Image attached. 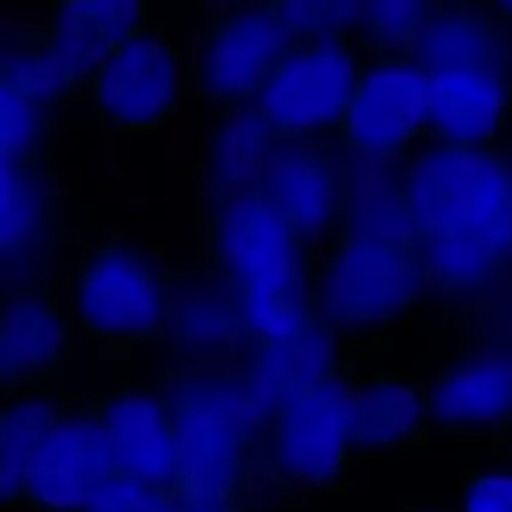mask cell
Masks as SVG:
<instances>
[{
  "mask_svg": "<svg viewBox=\"0 0 512 512\" xmlns=\"http://www.w3.org/2000/svg\"><path fill=\"white\" fill-rule=\"evenodd\" d=\"M203 263L233 293L250 343L293 335L318 315V258L258 193L205 200Z\"/></svg>",
  "mask_w": 512,
  "mask_h": 512,
  "instance_id": "obj_1",
  "label": "cell"
},
{
  "mask_svg": "<svg viewBox=\"0 0 512 512\" xmlns=\"http://www.w3.org/2000/svg\"><path fill=\"white\" fill-rule=\"evenodd\" d=\"M180 448V493L250 500L270 410L238 365L180 368L160 385Z\"/></svg>",
  "mask_w": 512,
  "mask_h": 512,
  "instance_id": "obj_2",
  "label": "cell"
},
{
  "mask_svg": "<svg viewBox=\"0 0 512 512\" xmlns=\"http://www.w3.org/2000/svg\"><path fill=\"white\" fill-rule=\"evenodd\" d=\"M405 203L415 238L480 245L512 263V155L425 140L405 155Z\"/></svg>",
  "mask_w": 512,
  "mask_h": 512,
  "instance_id": "obj_3",
  "label": "cell"
},
{
  "mask_svg": "<svg viewBox=\"0 0 512 512\" xmlns=\"http://www.w3.org/2000/svg\"><path fill=\"white\" fill-rule=\"evenodd\" d=\"M358 368L350 358L328 380L290 395L270 415L258 483L295 500L335 495L353 468V390Z\"/></svg>",
  "mask_w": 512,
  "mask_h": 512,
  "instance_id": "obj_4",
  "label": "cell"
},
{
  "mask_svg": "<svg viewBox=\"0 0 512 512\" xmlns=\"http://www.w3.org/2000/svg\"><path fill=\"white\" fill-rule=\"evenodd\" d=\"M168 300V265L123 235L88 245L70 268L65 290L78 335L120 350L163 338Z\"/></svg>",
  "mask_w": 512,
  "mask_h": 512,
  "instance_id": "obj_5",
  "label": "cell"
},
{
  "mask_svg": "<svg viewBox=\"0 0 512 512\" xmlns=\"http://www.w3.org/2000/svg\"><path fill=\"white\" fill-rule=\"evenodd\" d=\"M430 295L418 245L340 238L318 260L315 310L345 340L378 338Z\"/></svg>",
  "mask_w": 512,
  "mask_h": 512,
  "instance_id": "obj_6",
  "label": "cell"
},
{
  "mask_svg": "<svg viewBox=\"0 0 512 512\" xmlns=\"http://www.w3.org/2000/svg\"><path fill=\"white\" fill-rule=\"evenodd\" d=\"M293 43L273 0L213 5L185 43L188 95L215 113L253 103Z\"/></svg>",
  "mask_w": 512,
  "mask_h": 512,
  "instance_id": "obj_7",
  "label": "cell"
},
{
  "mask_svg": "<svg viewBox=\"0 0 512 512\" xmlns=\"http://www.w3.org/2000/svg\"><path fill=\"white\" fill-rule=\"evenodd\" d=\"M185 93V45L153 13L110 48L83 98L113 133L153 135L178 115Z\"/></svg>",
  "mask_w": 512,
  "mask_h": 512,
  "instance_id": "obj_8",
  "label": "cell"
},
{
  "mask_svg": "<svg viewBox=\"0 0 512 512\" xmlns=\"http://www.w3.org/2000/svg\"><path fill=\"white\" fill-rule=\"evenodd\" d=\"M363 65L345 35L295 40L253 103L278 138H338Z\"/></svg>",
  "mask_w": 512,
  "mask_h": 512,
  "instance_id": "obj_9",
  "label": "cell"
},
{
  "mask_svg": "<svg viewBox=\"0 0 512 512\" xmlns=\"http://www.w3.org/2000/svg\"><path fill=\"white\" fill-rule=\"evenodd\" d=\"M115 460L95 395H68L30 458L8 512H88L115 478Z\"/></svg>",
  "mask_w": 512,
  "mask_h": 512,
  "instance_id": "obj_10",
  "label": "cell"
},
{
  "mask_svg": "<svg viewBox=\"0 0 512 512\" xmlns=\"http://www.w3.org/2000/svg\"><path fill=\"white\" fill-rule=\"evenodd\" d=\"M255 193L320 260L343 238L345 148L338 138H275Z\"/></svg>",
  "mask_w": 512,
  "mask_h": 512,
  "instance_id": "obj_11",
  "label": "cell"
},
{
  "mask_svg": "<svg viewBox=\"0 0 512 512\" xmlns=\"http://www.w3.org/2000/svg\"><path fill=\"white\" fill-rule=\"evenodd\" d=\"M430 70L410 55H365L338 143L365 158H405L428 140Z\"/></svg>",
  "mask_w": 512,
  "mask_h": 512,
  "instance_id": "obj_12",
  "label": "cell"
},
{
  "mask_svg": "<svg viewBox=\"0 0 512 512\" xmlns=\"http://www.w3.org/2000/svg\"><path fill=\"white\" fill-rule=\"evenodd\" d=\"M63 203L48 158L0 155V273L3 290L53 285Z\"/></svg>",
  "mask_w": 512,
  "mask_h": 512,
  "instance_id": "obj_13",
  "label": "cell"
},
{
  "mask_svg": "<svg viewBox=\"0 0 512 512\" xmlns=\"http://www.w3.org/2000/svg\"><path fill=\"white\" fill-rule=\"evenodd\" d=\"M73 315L53 285L3 290L0 300V388L3 395L60 388L75 345Z\"/></svg>",
  "mask_w": 512,
  "mask_h": 512,
  "instance_id": "obj_14",
  "label": "cell"
},
{
  "mask_svg": "<svg viewBox=\"0 0 512 512\" xmlns=\"http://www.w3.org/2000/svg\"><path fill=\"white\" fill-rule=\"evenodd\" d=\"M95 400L113 450L115 473L158 493H180L178 435L160 388L120 385L95 395Z\"/></svg>",
  "mask_w": 512,
  "mask_h": 512,
  "instance_id": "obj_15",
  "label": "cell"
},
{
  "mask_svg": "<svg viewBox=\"0 0 512 512\" xmlns=\"http://www.w3.org/2000/svg\"><path fill=\"white\" fill-rule=\"evenodd\" d=\"M433 438L498 440L512 430V353L473 350L428 380Z\"/></svg>",
  "mask_w": 512,
  "mask_h": 512,
  "instance_id": "obj_16",
  "label": "cell"
},
{
  "mask_svg": "<svg viewBox=\"0 0 512 512\" xmlns=\"http://www.w3.org/2000/svg\"><path fill=\"white\" fill-rule=\"evenodd\" d=\"M165 340L180 368L238 365L250 345L243 315L228 285L203 265L170 270Z\"/></svg>",
  "mask_w": 512,
  "mask_h": 512,
  "instance_id": "obj_17",
  "label": "cell"
},
{
  "mask_svg": "<svg viewBox=\"0 0 512 512\" xmlns=\"http://www.w3.org/2000/svg\"><path fill=\"white\" fill-rule=\"evenodd\" d=\"M153 15V5L140 0H63L45 8L38 28L28 38L38 53L63 75L83 98L85 85L113 45Z\"/></svg>",
  "mask_w": 512,
  "mask_h": 512,
  "instance_id": "obj_18",
  "label": "cell"
},
{
  "mask_svg": "<svg viewBox=\"0 0 512 512\" xmlns=\"http://www.w3.org/2000/svg\"><path fill=\"white\" fill-rule=\"evenodd\" d=\"M510 125V70L430 73L428 140L465 148H495Z\"/></svg>",
  "mask_w": 512,
  "mask_h": 512,
  "instance_id": "obj_19",
  "label": "cell"
},
{
  "mask_svg": "<svg viewBox=\"0 0 512 512\" xmlns=\"http://www.w3.org/2000/svg\"><path fill=\"white\" fill-rule=\"evenodd\" d=\"M350 433L355 460L428 443L433 438L428 383L395 370H358Z\"/></svg>",
  "mask_w": 512,
  "mask_h": 512,
  "instance_id": "obj_20",
  "label": "cell"
},
{
  "mask_svg": "<svg viewBox=\"0 0 512 512\" xmlns=\"http://www.w3.org/2000/svg\"><path fill=\"white\" fill-rule=\"evenodd\" d=\"M413 58L430 73H512V23L498 13L495 3H433L415 38Z\"/></svg>",
  "mask_w": 512,
  "mask_h": 512,
  "instance_id": "obj_21",
  "label": "cell"
},
{
  "mask_svg": "<svg viewBox=\"0 0 512 512\" xmlns=\"http://www.w3.org/2000/svg\"><path fill=\"white\" fill-rule=\"evenodd\" d=\"M348 360V343L320 315H315L293 335L250 343L238 368L273 415L285 398L315 388Z\"/></svg>",
  "mask_w": 512,
  "mask_h": 512,
  "instance_id": "obj_22",
  "label": "cell"
},
{
  "mask_svg": "<svg viewBox=\"0 0 512 512\" xmlns=\"http://www.w3.org/2000/svg\"><path fill=\"white\" fill-rule=\"evenodd\" d=\"M275 138L255 103L218 110L200 145L203 200L255 193Z\"/></svg>",
  "mask_w": 512,
  "mask_h": 512,
  "instance_id": "obj_23",
  "label": "cell"
},
{
  "mask_svg": "<svg viewBox=\"0 0 512 512\" xmlns=\"http://www.w3.org/2000/svg\"><path fill=\"white\" fill-rule=\"evenodd\" d=\"M405 158L345 150V238L418 245L403 190Z\"/></svg>",
  "mask_w": 512,
  "mask_h": 512,
  "instance_id": "obj_24",
  "label": "cell"
},
{
  "mask_svg": "<svg viewBox=\"0 0 512 512\" xmlns=\"http://www.w3.org/2000/svg\"><path fill=\"white\" fill-rule=\"evenodd\" d=\"M68 395L60 388L3 395L0 415V498L13 508L20 483L40 440L55 423Z\"/></svg>",
  "mask_w": 512,
  "mask_h": 512,
  "instance_id": "obj_25",
  "label": "cell"
},
{
  "mask_svg": "<svg viewBox=\"0 0 512 512\" xmlns=\"http://www.w3.org/2000/svg\"><path fill=\"white\" fill-rule=\"evenodd\" d=\"M418 253L423 258L430 293L445 298H475L500 288L508 280L512 263L500 253L480 245L448 238H420Z\"/></svg>",
  "mask_w": 512,
  "mask_h": 512,
  "instance_id": "obj_26",
  "label": "cell"
},
{
  "mask_svg": "<svg viewBox=\"0 0 512 512\" xmlns=\"http://www.w3.org/2000/svg\"><path fill=\"white\" fill-rule=\"evenodd\" d=\"M433 3L425 0H373L360 3L353 40L365 55H410Z\"/></svg>",
  "mask_w": 512,
  "mask_h": 512,
  "instance_id": "obj_27",
  "label": "cell"
},
{
  "mask_svg": "<svg viewBox=\"0 0 512 512\" xmlns=\"http://www.w3.org/2000/svg\"><path fill=\"white\" fill-rule=\"evenodd\" d=\"M55 110L18 83L0 78V155L48 158Z\"/></svg>",
  "mask_w": 512,
  "mask_h": 512,
  "instance_id": "obj_28",
  "label": "cell"
},
{
  "mask_svg": "<svg viewBox=\"0 0 512 512\" xmlns=\"http://www.w3.org/2000/svg\"><path fill=\"white\" fill-rule=\"evenodd\" d=\"M280 20L295 40L353 38L358 23V0H273Z\"/></svg>",
  "mask_w": 512,
  "mask_h": 512,
  "instance_id": "obj_29",
  "label": "cell"
},
{
  "mask_svg": "<svg viewBox=\"0 0 512 512\" xmlns=\"http://www.w3.org/2000/svg\"><path fill=\"white\" fill-rule=\"evenodd\" d=\"M88 512H180V503L178 493H158L115 475L95 495Z\"/></svg>",
  "mask_w": 512,
  "mask_h": 512,
  "instance_id": "obj_30",
  "label": "cell"
},
{
  "mask_svg": "<svg viewBox=\"0 0 512 512\" xmlns=\"http://www.w3.org/2000/svg\"><path fill=\"white\" fill-rule=\"evenodd\" d=\"M458 512H512L510 470H468L460 488Z\"/></svg>",
  "mask_w": 512,
  "mask_h": 512,
  "instance_id": "obj_31",
  "label": "cell"
},
{
  "mask_svg": "<svg viewBox=\"0 0 512 512\" xmlns=\"http://www.w3.org/2000/svg\"><path fill=\"white\" fill-rule=\"evenodd\" d=\"M180 512H255L250 500L213 498V495L178 493Z\"/></svg>",
  "mask_w": 512,
  "mask_h": 512,
  "instance_id": "obj_32",
  "label": "cell"
},
{
  "mask_svg": "<svg viewBox=\"0 0 512 512\" xmlns=\"http://www.w3.org/2000/svg\"><path fill=\"white\" fill-rule=\"evenodd\" d=\"M400 512H458V508L440 500H413V503H405Z\"/></svg>",
  "mask_w": 512,
  "mask_h": 512,
  "instance_id": "obj_33",
  "label": "cell"
},
{
  "mask_svg": "<svg viewBox=\"0 0 512 512\" xmlns=\"http://www.w3.org/2000/svg\"><path fill=\"white\" fill-rule=\"evenodd\" d=\"M495 8H498V13L503 15L505 20H510L512 23V3H495Z\"/></svg>",
  "mask_w": 512,
  "mask_h": 512,
  "instance_id": "obj_34",
  "label": "cell"
}]
</instances>
